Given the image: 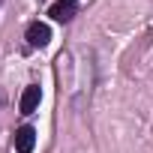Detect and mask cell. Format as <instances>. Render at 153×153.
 <instances>
[{
  "mask_svg": "<svg viewBox=\"0 0 153 153\" xmlns=\"http://www.w3.org/2000/svg\"><path fill=\"white\" fill-rule=\"evenodd\" d=\"M75 12H78V3H75V0H54L51 9H48V15H51L54 21H63V24L72 21Z\"/></svg>",
  "mask_w": 153,
  "mask_h": 153,
  "instance_id": "obj_2",
  "label": "cell"
},
{
  "mask_svg": "<svg viewBox=\"0 0 153 153\" xmlns=\"http://www.w3.org/2000/svg\"><path fill=\"white\" fill-rule=\"evenodd\" d=\"M36 147V129L33 126H18L15 129V150L18 153H33Z\"/></svg>",
  "mask_w": 153,
  "mask_h": 153,
  "instance_id": "obj_3",
  "label": "cell"
},
{
  "mask_svg": "<svg viewBox=\"0 0 153 153\" xmlns=\"http://www.w3.org/2000/svg\"><path fill=\"white\" fill-rule=\"evenodd\" d=\"M0 3H3V0H0Z\"/></svg>",
  "mask_w": 153,
  "mask_h": 153,
  "instance_id": "obj_5",
  "label": "cell"
},
{
  "mask_svg": "<svg viewBox=\"0 0 153 153\" xmlns=\"http://www.w3.org/2000/svg\"><path fill=\"white\" fill-rule=\"evenodd\" d=\"M39 99H42V93H39V87L36 84H30L24 93H21V102H18V108H21V114H33L36 108H39Z\"/></svg>",
  "mask_w": 153,
  "mask_h": 153,
  "instance_id": "obj_4",
  "label": "cell"
},
{
  "mask_svg": "<svg viewBox=\"0 0 153 153\" xmlns=\"http://www.w3.org/2000/svg\"><path fill=\"white\" fill-rule=\"evenodd\" d=\"M24 36H27V45H33V48H45V45L51 42V27L42 24V21H30Z\"/></svg>",
  "mask_w": 153,
  "mask_h": 153,
  "instance_id": "obj_1",
  "label": "cell"
}]
</instances>
